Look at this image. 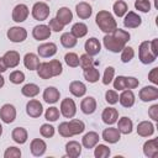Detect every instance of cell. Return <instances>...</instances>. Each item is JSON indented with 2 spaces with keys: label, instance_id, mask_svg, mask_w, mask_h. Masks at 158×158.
I'll return each instance as SVG.
<instances>
[{
  "label": "cell",
  "instance_id": "6da1fadb",
  "mask_svg": "<svg viewBox=\"0 0 158 158\" xmlns=\"http://www.w3.org/2000/svg\"><path fill=\"white\" fill-rule=\"evenodd\" d=\"M95 22L99 26V28L105 33H111L115 28H117V22L115 17L106 10H101L96 14Z\"/></svg>",
  "mask_w": 158,
  "mask_h": 158
},
{
  "label": "cell",
  "instance_id": "7a4b0ae2",
  "mask_svg": "<svg viewBox=\"0 0 158 158\" xmlns=\"http://www.w3.org/2000/svg\"><path fill=\"white\" fill-rule=\"evenodd\" d=\"M138 58L139 60L143 63V64H151L156 60V56L152 53L151 51V44L148 41H143L141 42L139 44V48H138Z\"/></svg>",
  "mask_w": 158,
  "mask_h": 158
},
{
  "label": "cell",
  "instance_id": "3957f363",
  "mask_svg": "<svg viewBox=\"0 0 158 158\" xmlns=\"http://www.w3.org/2000/svg\"><path fill=\"white\" fill-rule=\"evenodd\" d=\"M49 12H51L49 6L46 2H43V1L36 2L32 6V11H31L32 17L35 20H37V21H44V20H47L48 16H49Z\"/></svg>",
  "mask_w": 158,
  "mask_h": 158
},
{
  "label": "cell",
  "instance_id": "277c9868",
  "mask_svg": "<svg viewBox=\"0 0 158 158\" xmlns=\"http://www.w3.org/2000/svg\"><path fill=\"white\" fill-rule=\"evenodd\" d=\"M102 43H104L105 48H106L107 51L112 52V53H118V52H121V51L123 49V47L126 46L125 43H122V42H120L118 40H116L111 33L105 35V37L102 38Z\"/></svg>",
  "mask_w": 158,
  "mask_h": 158
},
{
  "label": "cell",
  "instance_id": "5b68a950",
  "mask_svg": "<svg viewBox=\"0 0 158 158\" xmlns=\"http://www.w3.org/2000/svg\"><path fill=\"white\" fill-rule=\"evenodd\" d=\"M7 38L14 42V43H20V42H23L26 38H27V31L23 28V27H20V26H14V27H10L7 30V33H6Z\"/></svg>",
  "mask_w": 158,
  "mask_h": 158
},
{
  "label": "cell",
  "instance_id": "8992f818",
  "mask_svg": "<svg viewBox=\"0 0 158 158\" xmlns=\"http://www.w3.org/2000/svg\"><path fill=\"white\" fill-rule=\"evenodd\" d=\"M60 114L65 118H73L77 114V105L73 99L65 98L60 102Z\"/></svg>",
  "mask_w": 158,
  "mask_h": 158
},
{
  "label": "cell",
  "instance_id": "52a82bcc",
  "mask_svg": "<svg viewBox=\"0 0 158 158\" xmlns=\"http://www.w3.org/2000/svg\"><path fill=\"white\" fill-rule=\"evenodd\" d=\"M0 118L5 123H11L16 118V109L11 104H4L0 109Z\"/></svg>",
  "mask_w": 158,
  "mask_h": 158
},
{
  "label": "cell",
  "instance_id": "ba28073f",
  "mask_svg": "<svg viewBox=\"0 0 158 158\" xmlns=\"http://www.w3.org/2000/svg\"><path fill=\"white\" fill-rule=\"evenodd\" d=\"M138 96L142 101L144 102H148V101H154L158 99V89L154 86V85H148V86H144L139 90L138 93Z\"/></svg>",
  "mask_w": 158,
  "mask_h": 158
},
{
  "label": "cell",
  "instance_id": "9c48e42d",
  "mask_svg": "<svg viewBox=\"0 0 158 158\" xmlns=\"http://www.w3.org/2000/svg\"><path fill=\"white\" fill-rule=\"evenodd\" d=\"M26 112L30 117H33V118H37L42 115L43 112V106L42 104L36 100V99H31L27 104H26Z\"/></svg>",
  "mask_w": 158,
  "mask_h": 158
},
{
  "label": "cell",
  "instance_id": "30bf717a",
  "mask_svg": "<svg viewBox=\"0 0 158 158\" xmlns=\"http://www.w3.org/2000/svg\"><path fill=\"white\" fill-rule=\"evenodd\" d=\"M28 14H30L28 7H27L25 4H19V5H16V6L14 7L11 16H12V20H14L15 22H19V23H20V22L26 21Z\"/></svg>",
  "mask_w": 158,
  "mask_h": 158
},
{
  "label": "cell",
  "instance_id": "8fae6325",
  "mask_svg": "<svg viewBox=\"0 0 158 158\" xmlns=\"http://www.w3.org/2000/svg\"><path fill=\"white\" fill-rule=\"evenodd\" d=\"M37 52H38V56L42 57V58H49V57H53L56 53H57V44L53 43V42H46V43H42L37 47Z\"/></svg>",
  "mask_w": 158,
  "mask_h": 158
},
{
  "label": "cell",
  "instance_id": "7c38bea8",
  "mask_svg": "<svg viewBox=\"0 0 158 158\" xmlns=\"http://www.w3.org/2000/svg\"><path fill=\"white\" fill-rule=\"evenodd\" d=\"M51 32L52 31L48 27V25H37L32 30V36L37 41H44L51 37Z\"/></svg>",
  "mask_w": 158,
  "mask_h": 158
},
{
  "label": "cell",
  "instance_id": "4fadbf2b",
  "mask_svg": "<svg viewBox=\"0 0 158 158\" xmlns=\"http://www.w3.org/2000/svg\"><path fill=\"white\" fill-rule=\"evenodd\" d=\"M142 23V19L139 15H137L135 11H128L125 15L123 19V26L126 28H136Z\"/></svg>",
  "mask_w": 158,
  "mask_h": 158
},
{
  "label": "cell",
  "instance_id": "5bb4252c",
  "mask_svg": "<svg viewBox=\"0 0 158 158\" xmlns=\"http://www.w3.org/2000/svg\"><path fill=\"white\" fill-rule=\"evenodd\" d=\"M84 49H85L86 54L94 57V56H96V54L100 53V51H101V43L99 42L98 38L90 37L89 40H86V42L84 44Z\"/></svg>",
  "mask_w": 158,
  "mask_h": 158
},
{
  "label": "cell",
  "instance_id": "9a60e30c",
  "mask_svg": "<svg viewBox=\"0 0 158 158\" xmlns=\"http://www.w3.org/2000/svg\"><path fill=\"white\" fill-rule=\"evenodd\" d=\"M143 153L148 158H156L158 156V139L152 138L146 141L143 144Z\"/></svg>",
  "mask_w": 158,
  "mask_h": 158
},
{
  "label": "cell",
  "instance_id": "2e32d148",
  "mask_svg": "<svg viewBox=\"0 0 158 158\" xmlns=\"http://www.w3.org/2000/svg\"><path fill=\"white\" fill-rule=\"evenodd\" d=\"M47 149V144L43 139L41 138H35L31 141V144H30V151L31 153L35 156V157H41L44 154Z\"/></svg>",
  "mask_w": 158,
  "mask_h": 158
},
{
  "label": "cell",
  "instance_id": "e0dca14e",
  "mask_svg": "<svg viewBox=\"0 0 158 158\" xmlns=\"http://www.w3.org/2000/svg\"><path fill=\"white\" fill-rule=\"evenodd\" d=\"M101 137H102V139H104L105 142H107V143H116V142L120 141L121 133H120V131H118L117 128H115V127H107V128H105V130L102 131Z\"/></svg>",
  "mask_w": 158,
  "mask_h": 158
},
{
  "label": "cell",
  "instance_id": "ac0fdd59",
  "mask_svg": "<svg viewBox=\"0 0 158 158\" xmlns=\"http://www.w3.org/2000/svg\"><path fill=\"white\" fill-rule=\"evenodd\" d=\"M80 110L85 115H91L96 110V100L93 96H86L80 102Z\"/></svg>",
  "mask_w": 158,
  "mask_h": 158
},
{
  "label": "cell",
  "instance_id": "d6986e66",
  "mask_svg": "<svg viewBox=\"0 0 158 158\" xmlns=\"http://www.w3.org/2000/svg\"><path fill=\"white\" fill-rule=\"evenodd\" d=\"M2 59L7 68H16L20 63V53L17 51H7L2 56Z\"/></svg>",
  "mask_w": 158,
  "mask_h": 158
},
{
  "label": "cell",
  "instance_id": "ffe728a7",
  "mask_svg": "<svg viewBox=\"0 0 158 158\" xmlns=\"http://www.w3.org/2000/svg\"><path fill=\"white\" fill-rule=\"evenodd\" d=\"M101 118L102 122L106 125H114L115 122H117L118 118V111L115 107H106L104 109L102 114H101Z\"/></svg>",
  "mask_w": 158,
  "mask_h": 158
},
{
  "label": "cell",
  "instance_id": "44dd1931",
  "mask_svg": "<svg viewBox=\"0 0 158 158\" xmlns=\"http://www.w3.org/2000/svg\"><path fill=\"white\" fill-rule=\"evenodd\" d=\"M99 139H100L99 133H96V132H94V131H89V132L85 133L84 137L81 138V144H83L84 148L90 149V148H94V147L99 143Z\"/></svg>",
  "mask_w": 158,
  "mask_h": 158
},
{
  "label": "cell",
  "instance_id": "7402d4cb",
  "mask_svg": "<svg viewBox=\"0 0 158 158\" xmlns=\"http://www.w3.org/2000/svg\"><path fill=\"white\" fill-rule=\"evenodd\" d=\"M135 94H133V91L131 90V89H125V90H122V93L120 94V96H118V101H120V104H121V106H123V107H131V106H133V104H135Z\"/></svg>",
  "mask_w": 158,
  "mask_h": 158
},
{
  "label": "cell",
  "instance_id": "603a6c76",
  "mask_svg": "<svg viewBox=\"0 0 158 158\" xmlns=\"http://www.w3.org/2000/svg\"><path fill=\"white\" fill-rule=\"evenodd\" d=\"M75 11H77V15H78L79 19L86 20V19H89V17L91 16V14H93V7H91V5H89L88 2L80 1L79 4H77Z\"/></svg>",
  "mask_w": 158,
  "mask_h": 158
},
{
  "label": "cell",
  "instance_id": "cb8c5ba5",
  "mask_svg": "<svg viewBox=\"0 0 158 158\" xmlns=\"http://www.w3.org/2000/svg\"><path fill=\"white\" fill-rule=\"evenodd\" d=\"M59 96H60V93L54 86H47L43 91V100L47 104H56L59 100Z\"/></svg>",
  "mask_w": 158,
  "mask_h": 158
},
{
  "label": "cell",
  "instance_id": "d4e9b609",
  "mask_svg": "<svg viewBox=\"0 0 158 158\" xmlns=\"http://www.w3.org/2000/svg\"><path fill=\"white\" fill-rule=\"evenodd\" d=\"M137 133L141 137H149L154 133V125L149 121H142L137 125Z\"/></svg>",
  "mask_w": 158,
  "mask_h": 158
},
{
  "label": "cell",
  "instance_id": "484cf974",
  "mask_svg": "<svg viewBox=\"0 0 158 158\" xmlns=\"http://www.w3.org/2000/svg\"><path fill=\"white\" fill-rule=\"evenodd\" d=\"M69 91L72 95H74L75 98H81L85 95L86 93V86L83 81H79V80H73L70 84H69Z\"/></svg>",
  "mask_w": 158,
  "mask_h": 158
},
{
  "label": "cell",
  "instance_id": "4316f807",
  "mask_svg": "<svg viewBox=\"0 0 158 158\" xmlns=\"http://www.w3.org/2000/svg\"><path fill=\"white\" fill-rule=\"evenodd\" d=\"M117 130L120 131V133H123V135H130L133 130V122L130 117L127 116H123L118 120L117 122Z\"/></svg>",
  "mask_w": 158,
  "mask_h": 158
},
{
  "label": "cell",
  "instance_id": "83f0119b",
  "mask_svg": "<svg viewBox=\"0 0 158 158\" xmlns=\"http://www.w3.org/2000/svg\"><path fill=\"white\" fill-rule=\"evenodd\" d=\"M65 152L67 156L70 158H78L81 154V144L77 141H69L65 144Z\"/></svg>",
  "mask_w": 158,
  "mask_h": 158
},
{
  "label": "cell",
  "instance_id": "f1b7e54d",
  "mask_svg": "<svg viewBox=\"0 0 158 158\" xmlns=\"http://www.w3.org/2000/svg\"><path fill=\"white\" fill-rule=\"evenodd\" d=\"M56 19H57L60 23H63V25L65 26V25H68V23L72 22V20H73V12H72L68 7H65V6H64V7H59L58 11H57Z\"/></svg>",
  "mask_w": 158,
  "mask_h": 158
},
{
  "label": "cell",
  "instance_id": "f546056e",
  "mask_svg": "<svg viewBox=\"0 0 158 158\" xmlns=\"http://www.w3.org/2000/svg\"><path fill=\"white\" fill-rule=\"evenodd\" d=\"M23 64L28 70H37L40 65V58L35 53H26L23 57Z\"/></svg>",
  "mask_w": 158,
  "mask_h": 158
},
{
  "label": "cell",
  "instance_id": "4dcf8cb0",
  "mask_svg": "<svg viewBox=\"0 0 158 158\" xmlns=\"http://www.w3.org/2000/svg\"><path fill=\"white\" fill-rule=\"evenodd\" d=\"M11 137H12V139H14L16 143L23 144V143L27 141L28 135H27L26 128H23V127H15V128L12 130V132H11Z\"/></svg>",
  "mask_w": 158,
  "mask_h": 158
},
{
  "label": "cell",
  "instance_id": "1f68e13d",
  "mask_svg": "<svg viewBox=\"0 0 158 158\" xmlns=\"http://www.w3.org/2000/svg\"><path fill=\"white\" fill-rule=\"evenodd\" d=\"M21 94L26 98H35L40 94V86L33 84V83H28L26 85L22 86L21 89Z\"/></svg>",
  "mask_w": 158,
  "mask_h": 158
},
{
  "label": "cell",
  "instance_id": "d6a6232c",
  "mask_svg": "<svg viewBox=\"0 0 158 158\" xmlns=\"http://www.w3.org/2000/svg\"><path fill=\"white\" fill-rule=\"evenodd\" d=\"M77 42H78V38H75L70 32H64L62 36H60V44L64 47V48H73L77 46Z\"/></svg>",
  "mask_w": 158,
  "mask_h": 158
},
{
  "label": "cell",
  "instance_id": "836d02e7",
  "mask_svg": "<svg viewBox=\"0 0 158 158\" xmlns=\"http://www.w3.org/2000/svg\"><path fill=\"white\" fill-rule=\"evenodd\" d=\"M68 125H69V128H70V132H72L73 136L80 135V133H83L84 130H85V123H84L81 120H78V118L70 120V121L68 122Z\"/></svg>",
  "mask_w": 158,
  "mask_h": 158
},
{
  "label": "cell",
  "instance_id": "e575fe53",
  "mask_svg": "<svg viewBox=\"0 0 158 158\" xmlns=\"http://www.w3.org/2000/svg\"><path fill=\"white\" fill-rule=\"evenodd\" d=\"M70 33L75 37V38H81L88 33V26L83 22H77L72 26V31Z\"/></svg>",
  "mask_w": 158,
  "mask_h": 158
},
{
  "label": "cell",
  "instance_id": "d590c367",
  "mask_svg": "<svg viewBox=\"0 0 158 158\" xmlns=\"http://www.w3.org/2000/svg\"><path fill=\"white\" fill-rule=\"evenodd\" d=\"M37 74H38V77H40L41 79H44V80L53 78L52 70H51V67H49L48 62L40 63V65H38V68H37Z\"/></svg>",
  "mask_w": 158,
  "mask_h": 158
},
{
  "label": "cell",
  "instance_id": "8d00e7d4",
  "mask_svg": "<svg viewBox=\"0 0 158 158\" xmlns=\"http://www.w3.org/2000/svg\"><path fill=\"white\" fill-rule=\"evenodd\" d=\"M83 74H84V78L86 79V81H89V83H96L100 79V73L94 65L84 69Z\"/></svg>",
  "mask_w": 158,
  "mask_h": 158
},
{
  "label": "cell",
  "instance_id": "74e56055",
  "mask_svg": "<svg viewBox=\"0 0 158 158\" xmlns=\"http://www.w3.org/2000/svg\"><path fill=\"white\" fill-rule=\"evenodd\" d=\"M112 10H114V14L117 16V17H122L126 15V12L128 11V6L127 4L123 1V0H117L114 6H112Z\"/></svg>",
  "mask_w": 158,
  "mask_h": 158
},
{
  "label": "cell",
  "instance_id": "f35d334b",
  "mask_svg": "<svg viewBox=\"0 0 158 158\" xmlns=\"http://www.w3.org/2000/svg\"><path fill=\"white\" fill-rule=\"evenodd\" d=\"M111 35L116 38V40H118L120 42H122V43H127L128 41H130V38H131V35L127 32V31H125V30H121V28H115L112 32H111Z\"/></svg>",
  "mask_w": 158,
  "mask_h": 158
},
{
  "label": "cell",
  "instance_id": "ab89813d",
  "mask_svg": "<svg viewBox=\"0 0 158 158\" xmlns=\"http://www.w3.org/2000/svg\"><path fill=\"white\" fill-rule=\"evenodd\" d=\"M110 154H111V151L107 146H105V144H96L95 146V151H94L95 158H107Z\"/></svg>",
  "mask_w": 158,
  "mask_h": 158
},
{
  "label": "cell",
  "instance_id": "60d3db41",
  "mask_svg": "<svg viewBox=\"0 0 158 158\" xmlns=\"http://www.w3.org/2000/svg\"><path fill=\"white\" fill-rule=\"evenodd\" d=\"M59 115H60V111L58 110V107L51 106V107H48V109L46 110V112H44V118H46L47 121L54 122V121H57V120L59 118Z\"/></svg>",
  "mask_w": 158,
  "mask_h": 158
},
{
  "label": "cell",
  "instance_id": "b9f144b4",
  "mask_svg": "<svg viewBox=\"0 0 158 158\" xmlns=\"http://www.w3.org/2000/svg\"><path fill=\"white\" fill-rule=\"evenodd\" d=\"M64 60H65L67 65L70 67V68H75V67L79 65V57H78V54L74 53V52L67 53V54L64 56Z\"/></svg>",
  "mask_w": 158,
  "mask_h": 158
},
{
  "label": "cell",
  "instance_id": "7bdbcfd3",
  "mask_svg": "<svg viewBox=\"0 0 158 158\" xmlns=\"http://www.w3.org/2000/svg\"><path fill=\"white\" fill-rule=\"evenodd\" d=\"M135 57V51H133V48L132 47H123V49L121 51V60L123 62V63H128V62H131L132 60V58Z\"/></svg>",
  "mask_w": 158,
  "mask_h": 158
},
{
  "label": "cell",
  "instance_id": "ee69618b",
  "mask_svg": "<svg viewBox=\"0 0 158 158\" xmlns=\"http://www.w3.org/2000/svg\"><path fill=\"white\" fill-rule=\"evenodd\" d=\"M95 64V62H94V59H93V57L91 56H89V54H81L80 57H79V65L83 68V69H86V68H89V67H93Z\"/></svg>",
  "mask_w": 158,
  "mask_h": 158
},
{
  "label": "cell",
  "instance_id": "f6af8a7d",
  "mask_svg": "<svg viewBox=\"0 0 158 158\" xmlns=\"http://www.w3.org/2000/svg\"><path fill=\"white\" fill-rule=\"evenodd\" d=\"M49 67H51V70H52V75L53 77H58L62 74L63 72V67H62V63L57 59H52L51 62H48Z\"/></svg>",
  "mask_w": 158,
  "mask_h": 158
},
{
  "label": "cell",
  "instance_id": "bcb514c9",
  "mask_svg": "<svg viewBox=\"0 0 158 158\" xmlns=\"http://www.w3.org/2000/svg\"><path fill=\"white\" fill-rule=\"evenodd\" d=\"M40 133L44 138H51L54 136V127L49 123H43L40 128Z\"/></svg>",
  "mask_w": 158,
  "mask_h": 158
},
{
  "label": "cell",
  "instance_id": "7dc6e473",
  "mask_svg": "<svg viewBox=\"0 0 158 158\" xmlns=\"http://www.w3.org/2000/svg\"><path fill=\"white\" fill-rule=\"evenodd\" d=\"M9 79L12 84H21L25 80V74L21 70H14V72L10 73Z\"/></svg>",
  "mask_w": 158,
  "mask_h": 158
},
{
  "label": "cell",
  "instance_id": "c3c4849f",
  "mask_svg": "<svg viewBox=\"0 0 158 158\" xmlns=\"http://www.w3.org/2000/svg\"><path fill=\"white\" fill-rule=\"evenodd\" d=\"M115 75V68L114 67H106L105 72H104V77H102V84L104 85H109Z\"/></svg>",
  "mask_w": 158,
  "mask_h": 158
},
{
  "label": "cell",
  "instance_id": "681fc988",
  "mask_svg": "<svg viewBox=\"0 0 158 158\" xmlns=\"http://www.w3.org/2000/svg\"><path fill=\"white\" fill-rule=\"evenodd\" d=\"M114 89L115 90H125V89H127V77L118 75L114 80Z\"/></svg>",
  "mask_w": 158,
  "mask_h": 158
},
{
  "label": "cell",
  "instance_id": "f907efd6",
  "mask_svg": "<svg viewBox=\"0 0 158 158\" xmlns=\"http://www.w3.org/2000/svg\"><path fill=\"white\" fill-rule=\"evenodd\" d=\"M135 7H136V10H138L141 12H148L151 10V2H149V0H136Z\"/></svg>",
  "mask_w": 158,
  "mask_h": 158
},
{
  "label": "cell",
  "instance_id": "816d5d0a",
  "mask_svg": "<svg viewBox=\"0 0 158 158\" xmlns=\"http://www.w3.org/2000/svg\"><path fill=\"white\" fill-rule=\"evenodd\" d=\"M4 157L5 158H20L21 157V151H20V148L11 146V147L6 148V151L4 152Z\"/></svg>",
  "mask_w": 158,
  "mask_h": 158
},
{
  "label": "cell",
  "instance_id": "f5cc1de1",
  "mask_svg": "<svg viewBox=\"0 0 158 158\" xmlns=\"http://www.w3.org/2000/svg\"><path fill=\"white\" fill-rule=\"evenodd\" d=\"M58 132H59V135H60L62 137H65V138L73 137L68 122H62V123H59V126H58Z\"/></svg>",
  "mask_w": 158,
  "mask_h": 158
},
{
  "label": "cell",
  "instance_id": "db71d44e",
  "mask_svg": "<svg viewBox=\"0 0 158 158\" xmlns=\"http://www.w3.org/2000/svg\"><path fill=\"white\" fill-rule=\"evenodd\" d=\"M105 100L107 104L115 105L118 101V94L116 93V90H107L105 93Z\"/></svg>",
  "mask_w": 158,
  "mask_h": 158
},
{
  "label": "cell",
  "instance_id": "11a10c76",
  "mask_svg": "<svg viewBox=\"0 0 158 158\" xmlns=\"http://www.w3.org/2000/svg\"><path fill=\"white\" fill-rule=\"evenodd\" d=\"M48 27L51 28V31H54V32H60V31H63V28H64V25L63 23H60L56 17L54 19H51L49 20V23H48Z\"/></svg>",
  "mask_w": 158,
  "mask_h": 158
},
{
  "label": "cell",
  "instance_id": "9f6ffc18",
  "mask_svg": "<svg viewBox=\"0 0 158 158\" xmlns=\"http://www.w3.org/2000/svg\"><path fill=\"white\" fill-rule=\"evenodd\" d=\"M148 116L153 120V121H158V105L154 104L148 109Z\"/></svg>",
  "mask_w": 158,
  "mask_h": 158
},
{
  "label": "cell",
  "instance_id": "6f0895ef",
  "mask_svg": "<svg viewBox=\"0 0 158 158\" xmlns=\"http://www.w3.org/2000/svg\"><path fill=\"white\" fill-rule=\"evenodd\" d=\"M148 79H149L154 85L158 84V68H153V69L148 73Z\"/></svg>",
  "mask_w": 158,
  "mask_h": 158
},
{
  "label": "cell",
  "instance_id": "680465c9",
  "mask_svg": "<svg viewBox=\"0 0 158 158\" xmlns=\"http://www.w3.org/2000/svg\"><path fill=\"white\" fill-rule=\"evenodd\" d=\"M138 79H136L135 77H127V89H135L138 86Z\"/></svg>",
  "mask_w": 158,
  "mask_h": 158
},
{
  "label": "cell",
  "instance_id": "91938a15",
  "mask_svg": "<svg viewBox=\"0 0 158 158\" xmlns=\"http://www.w3.org/2000/svg\"><path fill=\"white\" fill-rule=\"evenodd\" d=\"M149 44H151V51H152V53L157 57V56H158V38L152 40V41L149 42Z\"/></svg>",
  "mask_w": 158,
  "mask_h": 158
},
{
  "label": "cell",
  "instance_id": "94428289",
  "mask_svg": "<svg viewBox=\"0 0 158 158\" xmlns=\"http://www.w3.org/2000/svg\"><path fill=\"white\" fill-rule=\"evenodd\" d=\"M6 69H7V67H6V64H5L4 59H2V57H0V73H4Z\"/></svg>",
  "mask_w": 158,
  "mask_h": 158
},
{
  "label": "cell",
  "instance_id": "6125c7cd",
  "mask_svg": "<svg viewBox=\"0 0 158 158\" xmlns=\"http://www.w3.org/2000/svg\"><path fill=\"white\" fill-rule=\"evenodd\" d=\"M4 84H5V79H4V77H2L1 73H0V89L4 86Z\"/></svg>",
  "mask_w": 158,
  "mask_h": 158
},
{
  "label": "cell",
  "instance_id": "be15d7a7",
  "mask_svg": "<svg viewBox=\"0 0 158 158\" xmlns=\"http://www.w3.org/2000/svg\"><path fill=\"white\" fill-rule=\"evenodd\" d=\"M2 135V126H1V123H0V136Z\"/></svg>",
  "mask_w": 158,
  "mask_h": 158
}]
</instances>
